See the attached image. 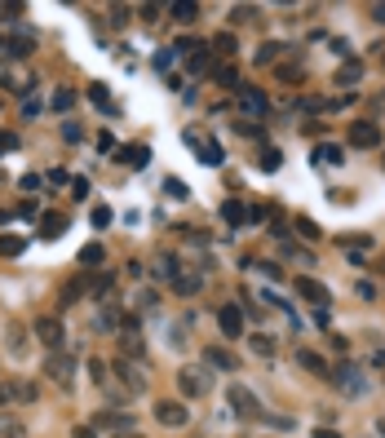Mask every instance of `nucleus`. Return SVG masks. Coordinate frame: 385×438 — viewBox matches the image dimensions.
I'll return each instance as SVG.
<instances>
[{
    "instance_id": "cd10ccee",
    "label": "nucleus",
    "mask_w": 385,
    "mask_h": 438,
    "mask_svg": "<svg viewBox=\"0 0 385 438\" xmlns=\"http://www.w3.org/2000/svg\"><path fill=\"white\" fill-rule=\"evenodd\" d=\"M213 80H217L221 89H244V84H239V71H235V67H217V71H213Z\"/></svg>"
},
{
    "instance_id": "1a4fd4ad",
    "label": "nucleus",
    "mask_w": 385,
    "mask_h": 438,
    "mask_svg": "<svg viewBox=\"0 0 385 438\" xmlns=\"http://www.w3.org/2000/svg\"><path fill=\"white\" fill-rule=\"evenodd\" d=\"M297 368H306V372H315V377H333V368H328V359L319 355V350H297Z\"/></svg>"
},
{
    "instance_id": "c9c22d12",
    "label": "nucleus",
    "mask_w": 385,
    "mask_h": 438,
    "mask_svg": "<svg viewBox=\"0 0 385 438\" xmlns=\"http://www.w3.org/2000/svg\"><path fill=\"white\" fill-rule=\"evenodd\" d=\"M235 133H239V137H266L261 124H257V120H244V115H239V124H235Z\"/></svg>"
},
{
    "instance_id": "49530a36",
    "label": "nucleus",
    "mask_w": 385,
    "mask_h": 438,
    "mask_svg": "<svg viewBox=\"0 0 385 438\" xmlns=\"http://www.w3.org/2000/svg\"><path fill=\"white\" fill-rule=\"evenodd\" d=\"M62 137H67V142H80L84 133H80V124H62Z\"/></svg>"
},
{
    "instance_id": "a18cd8bd",
    "label": "nucleus",
    "mask_w": 385,
    "mask_h": 438,
    "mask_svg": "<svg viewBox=\"0 0 385 438\" xmlns=\"http://www.w3.org/2000/svg\"><path fill=\"white\" fill-rule=\"evenodd\" d=\"M124 23H128V9L115 5V9H111V27H124Z\"/></svg>"
},
{
    "instance_id": "2f4dec72",
    "label": "nucleus",
    "mask_w": 385,
    "mask_h": 438,
    "mask_svg": "<svg viewBox=\"0 0 385 438\" xmlns=\"http://www.w3.org/2000/svg\"><path fill=\"white\" fill-rule=\"evenodd\" d=\"M186 67H190V76H204V71L213 67V53H208V49H199V53H195V58H190V62H186Z\"/></svg>"
},
{
    "instance_id": "864d4df0",
    "label": "nucleus",
    "mask_w": 385,
    "mask_h": 438,
    "mask_svg": "<svg viewBox=\"0 0 385 438\" xmlns=\"http://www.w3.org/2000/svg\"><path fill=\"white\" fill-rule=\"evenodd\" d=\"M120 438H142V434H120Z\"/></svg>"
},
{
    "instance_id": "c756f323",
    "label": "nucleus",
    "mask_w": 385,
    "mask_h": 438,
    "mask_svg": "<svg viewBox=\"0 0 385 438\" xmlns=\"http://www.w3.org/2000/svg\"><path fill=\"white\" fill-rule=\"evenodd\" d=\"M120 350H124V359H133V355L142 359V332H124L120 337Z\"/></svg>"
},
{
    "instance_id": "f704fd0d",
    "label": "nucleus",
    "mask_w": 385,
    "mask_h": 438,
    "mask_svg": "<svg viewBox=\"0 0 385 438\" xmlns=\"http://www.w3.org/2000/svg\"><path fill=\"white\" fill-rule=\"evenodd\" d=\"M0 438H23V425H18L14 416H5V412H0Z\"/></svg>"
},
{
    "instance_id": "473e14b6",
    "label": "nucleus",
    "mask_w": 385,
    "mask_h": 438,
    "mask_svg": "<svg viewBox=\"0 0 385 438\" xmlns=\"http://www.w3.org/2000/svg\"><path fill=\"white\" fill-rule=\"evenodd\" d=\"M230 23H235V27L257 23V9H253V5H235V9H230Z\"/></svg>"
},
{
    "instance_id": "9d476101",
    "label": "nucleus",
    "mask_w": 385,
    "mask_h": 438,
    "mask_svg": "<svg viewBox=\"0 0 385 438\" xmlns=\"http://www.w3.org/2000/svg\"><path fill=\"white\" fill-rule=\"evenodd\" d=\"M297 292H302V301H310V306H328V301H333V297H328V288L315 283L310 275H302V279H297Z\"/></svg>"
},
{
    "instance_id": "2eb2a0df",
    "label": "nucleus",
    "mask_w": 385,
    "mask_h": 438,
    "mask_svg": "<svg viewBox=\"0 0 385 438\" xmlns=\"http://www.w3.org/2000/svg\"><path fill=\"white\" fill-rule=\"evenodd\" d=\"M155 275H159V279H168V283H173L177 275H181V261H177V252H159V257H155Z\"/></svg>"
},
{
    "instance_id": "79ce46f5",
    "label": "nucleus",
    "mask_w": 385,
    "mask_h": 438,
    "mask_svg": "<svg viewBox=\"0 0 385 438\" xmlns=\"http://www.w3.org/2000/svg\"><path fill=\"white\" fill-rule=\"evenodd\" d=\"M71 102H76V93H71V89H62V93H53V106H58V111H67V106Z\"/></svg>"
},
{
    "instance_id": "aec40b11",
    "label": "nucleus",
    "mask_w": 385,
    "mask_h": 438,
    "mask_svg": "<svg viewBox=\"0 0 385 438\" xmlns=\"http://www.w3.org/2000/svg\"><path fill=\"white\" fill-rule=\"evenodd\" d=\"M67 230V212H45V217H40V235H45V239H53V235H62Z\"/></svg>"
},
{
    "instance_id": "4c0bfd02",
    "label": "nucleus",
    "mask_w": 385,
    "mask_h": 438,
    "mask_svg": "<svg viewBox=\"0 0 385 438\" xmlns=\"http://www.w3.org/2000/svg\"><path fill=\"white\" fill-rule=\"evenodd\" d=\"M297 230H302V239H310V243H319V235H324L310 217H297Z\"/></svg>"
},
{
    "instance_id": "8fccbe9b",
    "label": "nucleus",
    "mask_w": 385,
    "mask_h": 438,
    "mask_svg": "<svg viewBox=\"0 0 385 438\" xmlns=\"http://www.w3.org/2000/svg\"><path fill=\"white\" fill-rule=\"evenodd\" d=\"M71 438H98V430H93V425H80V430L71 434Z\"/></svg>"
},
{
    "instance_id": "39448f33",
    "label": "nucleus",
    "mask_w": 385,
    "mask_h": 438,
    "mask_svg": "<svg viewBox=\"0 0 385 438\" xmlns=\"http://www.w3.org/2000/svg\"><path fill=\"white\" fill-rule=\"evenodd\" d=\"M333 381H337V386L346 390V394H363V390H368V381L359 377L355 363H341V368H333Z\"/></svg>"
},
{
    "instance_id": "4468645a",
    "label": "nucleus",
    "mask_w": 385,
    "mask_h": 438,
    "mask_svg": "<svg viewBox=\"0 0 385 438\" xmlns=\"http://www.w3.org/2000/svg\"><path fill=\"white\" fill-rule=\"evenodd\" d=\"M45 372H49L53 381H67V377H71V359L62 355V350H49V359H45Z\"/></svg>"
},
{
    "instance_id": "b1692460",
    "label": "nucleus",
    "mask_w": 385,
    "mask_h": 438,
    "mask_svg": "<svg viewBox=\"0 0 385 438\" xmlns=\"http://www.w3.org/2000/svg\"><path fill=\"white\" fill-rule=\"evenodd\" d=\"M23 248H27L23 235H0V257H18Z\"/></svg>"
},
{
    "instance_id": "09e8293b",
    "label": "nucleus",
    "mask_w": 385,
    "mask_h": 438,
    "mask_svg": "<svg viewBox=\"0 0 385 438\" xmlns=\"http://www.w3.org/2000/svg\"><path fill=\"white\" fill-rule=\"evenodd\" d=\"M89 98L102 106V102H106V84H93V89H89Z\"/></svg>"
},
{
    "instance_id": "58836bf2",
    "label": "nucleus",
    "mask_w": 385,
    "mask_h": 438,
    "mask_svg": "<svg viewBox=\"0 0 385 438\" xmlns=\"http://www.w3.org/2000/svg\"><path fill=\"white\" fill-rule=\"evenodd\" d=\"M319 164H341V155H346V151H341V146H319Z\"/></svg>"
},
{
    "instance_id": "7c9ffc66",
    "label": "nucleus",
    "mask_w": 385,
    "mask_h": 438,
    "mask_svg": "<svg viewBox=\"0 0 385 438\" xmlns=\"http://www.w3.org/2000/svg\"><path fill=\"white\" fill-rule=\"evenodd\" d=\"M98 261H106V248H102V243H84V248H80V266H98Z\"/></svg>"
},
{
    "instance_id": "f8f14e48",
    "label": "nucleus",
    "mask_w": 385,
    "mask_h": 438,
    "mask_svg": "<svg viewBox=\"0 0 385 438\" xmlns=\"http://www.w3.org/2000/svg\"><path fill=\"white\" fill-rule=\"evenodd\" d=\"M115 159H120L124 168H146L151 151H146V146H115Z\"/></svg>"
},
{
    "instance_id": "5701e85b",
    "label": "nucleus",
    "mask_w": 385,
    "mask_h": 438,
    "mask_svg": "<svg viewBox=\"0 0 385 438\" xmlns=\"http://www.w3.org/2000/svg\"><path fill=\"white\" fill-rule=\"evenodd\" d=\"M275 76H279V84H302L306 71L297 67V62H279V67H275Z\"/></svg>"
},
{
    "instance_id": "72a5a7b5",
    "label": "nucleus",
    "mask_w": 385,
    "mask_h": 438,
    "mask_svg": "<svg viewBox=\"0 0 385 438\" xmlns=\"http://www.w3.org/2000/svg\"><path fill=\"white\" fill-rule=\"evenodd\" d=\"M5 49H9V58H27V53H31V40H27V36H14V40H5Z\"/></svg>"
},
{
    "instance_id": "37998d69",
    "label": "nucleus",
    "mask_w": 385,
    "mask_h": 438,
    "mask_svg": "<svg viewBox=\"0 0 385 438\" xmlns=\"http://www.w3.org/2000/svg\"><path fill=\"white\" fill-rule=\"evenodd\" d=\"M18 399V386H9V381H0V408H5V403H14Z\"/></svg>"
},
{
    "instance_id": "412c9836",
    "label": "nucleus",
    "mask_w": 385,
    "mask_h": 438,
    "mask_svg": "<svg viewBox=\"0 0 385 438\" xmlns=\"http://www.w3.org/2000/svg\"><path fill=\"white\" fill-rule=\"evenodd\" d=\"M199 288H204V275H177V279H173V292L177 297H195Z\"/></svg>"
},
{
    "instance_id": "f3484780",
    "label": "nucleus",
    "mask_w": 385,
    "mask_h": 438,
    "mask_svg": "<svg viewBox=\"0 0 385 438\" xmlns=\"http://www.w3.org/2000/svg\"><path fill=\"white\" fill-rule=\"evenodd\" d=\"M293 45H275V40H266V45H261V53H257V62H261V67H270V62L275 58H293Z\"/></svg>"
},
{
    "instance_id": "423d86ee",
    "label": "nucleus",
    "mask_w": 385,
    "mask_h": 438,
    "mask_svg": "<svg viewBox=\"0 0 385 438\" xmlns=\"http://www.w3.org/2000/svg\"><path fill=\"white\" fill-rule=\"evenodd\" d=\"M226 399H230V408L239 412V416H261V408H257V394H253V390L230 386V394H226Z\"/></svg>"
},
{
    "instance_id": "de8ad7c7",
    "label": "nucleus",
    "mask_w": 385,
    "mask_h": 438,
    "mask_svg": "<svg viewBox=\"0 0 385 438\" xmlns=\"http://www.w3.org/2000/svg\"><path fill=\"white\" fill-rule=\"evenodd\" d=\"M98 151H115V137H111V133H106V129L98 133Z\"/></svg>"
},
{
    "instance_id": "ea45409f",
    "label": "nucleus",
    "mask_w": 385,
    "mask_h": 438,
    "mask_svg": "<svg viewBox=\"0 0 385 438\" xmlns=\"http://www.w3.org/2000/svg\"><path fill=\"white\" fill-rule=\"evenodd\" d=\"M164 190H168L173 199H186V181H177V177H168V181H164Z\"/></svg>"
},
{
    "instance_id": "a211bd4d",
    "label": "nucleus",
    "mask_w": 385,
    "mask_h": 438,
    "mask_svg": "<svg viewBox=\"0 0 385 438\" xmlns=\"http://www.w3.org/2000/svg\"><path fill=\"white\" fill-rule=\"evenodd\" d=\"M115 372H120V381H124L128 390H146V377H142V372H137L128 359H120V363H115Z\"/></svg>"
},
{
    "instance_id": "bb28decb",
    "label": "nucleus",
    "mask_w": 385,
    "mask_h": 438,
    "mask_svg": "<svg viewBox=\"0 0 385 438\" xmlns=\"http://www.w3.org/2000/svg\"><path fill=\"white\" fill-rule=\"evenodd\" d=\"M248 346H253V355H261V359H270V355H275V337H266V332H253V337H248Z\"/></svg>"
},
{
    "instance_id": "e433bc0d",
    "label": "nucleus",
    "mask_w": 385,
    "mask_h": 438,
    "mask_svg": "<svg viewBox=\"0 0 385 438\" xmlns=\"http://www.w3.org/2000/svg\"><path fill=\"white\" fill-rule=\"evenodd\" d=\"M284 164V151H275V146H266V151H261V168H266V173H275V168H279Z\"/></svg>"
},
{
    "instance_id": "6ab92c4d",
    "label": "nucleus",
    "mask_w": 385,
    "mask_h": 438,
    "mask_svg": "<svg viewBox=\"0 0 385 438\" xmlns=\"http://www.w3.org/2000/svg\"><path fill=\"white\" fill-rule=\"evenodd\" d=\"M359 80H363V62L359 58H350V62L337 67V84H341V89H346V84H359Z\"/></svg>"
},
{
    "instance_id": "9b49d317",
    "label": "nucleus",
    "mask_w": 385,
    "mask_h": 438,
    "mask_svg": "<svg viewBox=\"0 0 385 438\" xmlns=\"http://www.w3.org/2000/svg\"><path fill=\"white\" fill-rule=\"evenodd\" d=\"M93 283H98V279H93V275H76V279H71L67 288H62V306H76V301H80L84 292H89Z\"/></svg>"
},
{
    "instance_id": "393cba45",
    "label": "nucleus",
    "mask_w": 385,
    "mask_h": 438,
    "mask_svg": "<svg viewBox=\"0 0 385 438\" xmlns=\"http://www.w3.org/2000/svg\"><path fill=\"white\" fill-rule=\"evenodd\" d=\"M221 217H226L230 226H239V221H248V208H244L239 199H226V204H221Z\"/></svg>"
},
{
    "instance_id": "7ed1b4c3",
    "label": "nucleus",
    "mask_w": 385,
    "mask_h": 438,
    "mask_svg": "<svg viewBox=\"0 0 385 438\" xmlns=\"http://www.w3.org/2000/svg\"><path fill=\"white\" fill-rule=\"evenodd\" d=\"M177 386H181V394H186V399H204L213 381H208L199 368H181V372H177Z\"/></svg>"
},
{
    "instance_id": "4be33fe9",
    "label": "nucleus",
    "mask_w": 385,
    "mask_h": 438,
    "mask_svg": "<svg viewBox=\"0 0 385 438\" xmlns=\"http://www.w3.org/2000/svg\"><path fill=\"white\" fill-rule=\"evenodd\" d=\"M186 142H190V146H195V151H199V155H204V164H221V146H217V142H199V137H195V133H190V137H186Z\"/></svg>"
},
{
    "instance_id": "a19ab883",
    "label": "nucleus",
    "mask_w": 385,
    "mask_h": 438,
    "mask_svg": "<svg viewBox=\"0 0 385 438\" xmlns=\"http://www.w3.org/2000/svg\"><path fill=\"white\" fill-rule=\"evenodd\" d=\"M93 226H111V208H106V204H98V208H93Z\"/></svg>"
},
{
    "instance_id": "5fc2aeb1",
    "label": "nucleus",
    "mask_w": 385,
    "mask_h": 438,
    "mask_svg": "<svg viewBox=\"0 0 385 438\" xmlns=\"http://www.w3.org/2000/svg\"><path fill=\"white\" fill-rule=\"evenodd\" d=\"M0 49H5V40H0Z\"/></svg>"
},
{
    "instance_id": "a878e982",
    "label": "nucleus",
    "mask_w": 385,
    "mask_h": 438,
    "mask_svg": "<svg viewBox=\"0 0 385 438\" xmlns=\"http://www.w3.org/2000/svg\"><path fill=\"white\" fill-rule=\"evenodd\" d=\"M213 49L226 53V58H230V53H239V40H235V31H217V36H213Z\"/></svg>"
},
{
    "instance_id": "20e7f679",
    "label": "nucleus",
    "mask_w": 385,
    "mask_h": 438,
    "mask_svg": "<svg viewBox=\"0 0 385 438\" xmlns=\"http://www.w3.org/2000/svg\"><path fill=\"white\" fill-rule=\"evenodd\" d=\"M217 328H221V332H226L230 341H235V337H244V310L235 306V301H226V306L217 310Z\"/></svg>"
},
{
    "instance_id": "c03bdc74",
    "label": "nucleus",
    "mask_w": 385,
    "mask_h": 438,
    "mask_svg": "<svg viewBox=\"0 0 385 438\" xmlns=\"http://www.w3.org/2000/svg\"><path fill=\"white\" fill-rule=\"evenodd\" d=\"M89 372H93V381H98V386L106 381V363H102V359H89Z\"/></svg>"
},
{
    "instance_id": "0eeeda50",
    "label": "nucleus",
    "mask_w": 385,
    "mask_h": 438,
    "mask_svg": "<svg viewBox=\"0 0 385 438\" xmlns=\"http://www.w3.org/2000/svg\"><path fill=\"white\" fill-rule=\"evenodd\" d=\"M239 111H248L253 120H261V115H266V93L253 89V84H244V89H239Z\"/></svg>"
},
{
    "instance_id": "f03ea898",
    "label": "nucleus",
    "mask_w": 385,
    "mask_h": 438,
    "mask_svg": "<svg viewBox=\"0 0 385 438\" xmlns=\"http://www.w3.org/2000/svg\"><path fill=\"white\" fill-rule=\"evenodd\" d=\"M155 421L168 425V430H181V425L190 421V412H186V403H177V399H159L155 403Z\"/></svg>"
},
{
    "instance_id": "ddd939ff",
    "label": "nucleus",
    "mask_w": 385,
    "mask_h": 438,
    "mask_svg": "<svg viewBox=\"0 0 385 438\" xmlns=\"http://www.w3.org/2000/svg\"><path fill=\"white\" fill-rule=\"evenodd\" d=\"M204 363H208V368H221V372H235V368H239V359H235L230 350H221V346H208V350H204Z\"/></svg>"
},
{
    "instance_id": "3c124183",
    "label": "nucleus",
    "mask_w": 385,
    "mask_h": 438,
    "mask_svg": "<svg viewBox=\"0 0 385 438\" xmlns=\"http://www.w3.org/2000/svg\"><path fill=\"white\" fill-rule=\"evenodd\" d=\"M315 438H341L337 430H328V425H324V430H315Z\"/></svg>"
},
{
    "instance_id": "c85d7f7f",
    "label": "nucleus",
    "mask_w": 385,
    "mask_h": 438,
    "mask_svg": "<svg viewBox=\"0 0 385 438\" xmlns=\"http://www.w3.org/2000/svg\"><path fill=\"white\" fill-rule=\"evenodd\" d=\"M98 425H102V430H128L133 421H128L124 412H102V416H98Z\"/></svg>"
},
{
    "instance_id": "f257e3e1",
    "label": "nucleus",
    "mask_w": 385,
    "mask_h": 438,
    "mask_svg": "<svg viewBox=\"0 0 385 438\" xmlns=\"http://www.w3.org/2000/svg\"><path fill=\"white\" fill-rule=\"evenodd\" d=\"M350 146H359V151H377V146H381V124L377 120H355V124H350Z\"/></svg>"
},
{
    "instance_id": "6e6552de",
    "label": "nucleus",
    "mask_w": 385,
    "mask_h": 438,
    "mask_svg": "<svg viewBox=\"0 0 385 438\" xmlns=\"http://www.w3.org/2000/svg\"><path fill=\"white\" fill-rule=\"evenodd\" d=\"M36 337L45 341L49 350H58V346H62V337H67V332H62V323H58L53 315H45V319H36Z\"/></svg>"
},
{
    "instance_id": "603ef678",
    "label": "nucleus",
    "mask_w": 385,
    "mask_h": 438,
    "mask_svg": "<svg viewBox=\"0 0 385 438\" xmlns=\"http://www.w3.org/2000/svg\"><path fill=\"white\" fill-rule=\"evenodd\" d=\"M377 434H381V438H385V416H381V421H377Z\"/></svg>"
},
{
    "instance_id": "dca6fc26",
    "label": "nucleus",
    "mask_w": 385,
    "mask_h": 438,
    "mask_svg": "<svg viewBox=\"0 0 385 438\" xmlns=\"http://www.w3.org/2000/svg\"><path fill=\"white\" fill-rule=\"evenodd\" d=\"M168 14H173V23L190 27V23L199 18V5H195V0H177V5H168Z\"/></svg>"
}]
</instances>
